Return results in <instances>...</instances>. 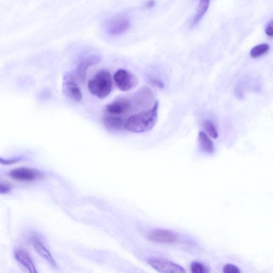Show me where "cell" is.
<instances>
[{"instance_id":"1","label":"cell","mask_w":273,"mask_h":273,"mask_svg":"<svg viewBox=\"0 0 273 273\" xmlns=\"http://www.w3.org/2000/svg\"><path fill=\"white\" fill-rule=\"evenodd\" d=\"M159 106V102L156 101L153 106L147 111L131 116L126 120V129L138 133L152 130L158 120Z\"/></svg>"},{"instance_id":"2","label":"cell","mask_w":273,"mask_h":273,"mask_svg":"<svg viewBox=\"0 0 273 273\" xmlns=\"http://www.w3.org/2000/svg\"><path fill=\"white\" fill-rule=\"evenodd\" d=\"M88 88L92 95L100 99L105 98L112 91L111 73L106 69H102L89 81Z\"/></svg>"},{"instance_id":"3","label":"cell","mask_w":273,"mask_h":273,"mask_svg":"<svg viewBox=\"0 0 273 273\" xmlns=\"http://www.w3.org/2000/svg\"><path fill=\"white\" fill-rule=\"evenodd\" d=\"M114 79L118 88L124 91L134 89L139 84V80L135 75L124 69H118L115 72Z\"/></svg>"},{"instance_id":"4","label":"cell","mask_w":273,"mask_h":273,"mask_svg":"<svg viewBox=\"0 0 273 273\" xmlns=\"http://www.w3.org/2000/svg\"><path fill=\"white\" fill-rule=\"evenodd\" d=\"M105 27L109 36H119L129 30L130 21L126 17H113L106 21Z\"/></svg>"},{"instance_id":"5","label":"cell","mask_w":273,"mask_h":273,"mask_svg":"<svg viewBox=\"0 0 273 273\" xmlns=\"http://www.w3.org/2000/svg\"><path fill=\"white\" fill-rule=\"evenodd\" d=\"M135 108L131 98H121L108 104L106 111L110 114L120 116L129 114Z\"/></svg>"},{"instance_id":"6","label":"cell","mask_w":273,"mask_h":273,"mask_svg":"<svg viewBox=\"0 0 273 273\" xmlns=\"http://www.w3.org/2000/svg\"><path fill=\"white\" fill-rule=\"evenodd\" d=\"M63 91L73 102L77 103L83 100V95L73 75L67 74L63 80Z\"/></svg>"},{"instance_id":"7","label":"cell","mask_w":273,"mask_h":273,"mask_svg":"<svg viewBox=\"0 0 273 273\" xmlns=\"http://www.w3.org/2000/svg\"><path fill=\"white\" fill-rule=\"evenodd\" d=\"M148 264L157 271L165 273H186L183 267L169 260L153 258L147 260Z\"/></svg>"},{"instance_id":"8","label":"cell","mask_w":273,"mask_h":273,"mask_svg":"<svg viewBox=\"0 0 273 273\" xmlns=\"http://www.w3.org/2000/svg\"><path fill=\"white\" fill-rule=\"evenodd\" d=\"M10 177L16 181L31 182L42 179L44 175L40 171L32 168H20L11 170L9 173Z\"/></svg>"},{"instance_id":"9","label":"cell","mask_w":273,"mask_h":273,"mask_svg":"<svg viewBox=\"0 0 273 273\" xmlns=\"http://www.w3.org/2000/svg\"><path fill=\"white\" fill-rule=\"evenodd\" d=\"M148 240L156 243L172 244L179 240L178 235L173 231L166 229H156L147 235Z\"/></svg>"},{"instance_id":"10","label":"cell","mask_w":273,"mask_h":273,"mask_svg":"<svg viewBox=\"0 0 273 273\" xmlns=\"http://www.w3.org/2000/svg\"><path fill=\"white\" fill-rule=\"evenodd\" d=\"M131 99L136 108L149 107L156 102L153 92L148 86L142 87Z\"/></svg>"},{"instance_id":"11","label":"cell","mask_w":273,"mask_h":273,"mask_svg":"<svg viewBox=\"0 0 273 273\" xmlns=\"http://www.w3.org/2000/svg\"><path fill=\"white\" fill-rule=\"evenodd\" d=\"M101 61V58L97 55L87 56L80 62L77 69V75L81 83H84L86 73L88 69L92 66L98 64Z\"/></svg>"},{"instance_id":"12","label":"cell","mask_w":273,"mask_h":273,"mask_svg":"<svg viewBox=\"0 0 273 273\" xmlns=\"http://www.w3.org/2000/svg\"><path fill=\"white\" fill-rule=\"evenodd\" d=\"M126 120L118 115L112 114L105 116L103 123L105 128L112 132L121 131L126 129Z\"/></svg>"},{"instance_id":"13","label":"cell","mask_w":273,"mask_h":273,"mask_svg":"<svg viewBox=\"0 0 273 273\" xmlns=\"http://www.w3.org/2000/svg\"><path fill=\"white\" fill-rule=\"evenodd\" d=\"M16 260L29 272L38 273L36 266L30 254L23 248H18L14 252Z\"/></svg>"},{"instance_id":"14","label":"cell","mask_w":273,"mask_h":273,"mask_svg":"<svg viewBox=\"0 0 273 273\" xmlns=\"http://www.w3.org/2000/svg\"><path fill=\"white\" fill-rule=\"evenodd\" d=\"M32 244L35 251L38 253L41 257L43 258L52 266H56L55 260L52 255L46 248L43 243L37 237H33L31 239Z\"/></svg>"},{"instance_id":"15","label":"cell","mask_w":273,"mask_h":273,"mask_svg":"<svg viewBox=\"0 0 273 273\" xmlns=\"http://www.w3.org/2000/svg\"><path fill=\"white\" fill-rule=\"evenodd\" d=\"M198 141L202 152L208 154H212L214 152V143L206 132H199Z\"/></svg>"},{"instance_id":"16","label":"cell","mask_w":273,"mask_h":273,"mask_svg":"<svg viewBox=\"0 0 273 273\" xmlns=\"http://www.w3.org/2000/svg\"><path fill=\"white\" fill-rule=\"evenodd\" d=\"M210 0H200V2L197 7L196 12L194 18L191 21V25H196L203 19V16L206 14L210 4Z\"/></svg>"},{"instance_id":"17","label":"cell","mask_w":273,"mask_h":273,"mask_svg":"<svg viewBox=\"0 0 273 273\" xmlns=\"http://www.w3.org/2000/svg\"><path fill=\"white\" fill-rule=\"evenodd\" d=\"M270 46L267 43H262L254 46L250 52V55L253 59H258L268 52Z\"/></svg>"},{"instance_id":"18","label":"cell","mask_w":273,"mask_h":273,"mask_svg":"<svg viewBox=\"0 0 273 273\" xmlns=\"http://www.w3.org/2000/svg\"><path fill=\"white\" fill-rule=\"evenodd\" d=\"M204 128L206 133L209 136L213 139H216L218 137V132L216 126L213 124L212 122L210 120H206L204 122Z\"/></svg>"},{"instance_id":"19","label":"cell","mask_w":273,"mask_h":273,"mask_svg":"<svg viewBox=\"0 0 273 273\" xmlns=\"http://www.w3.org/2000/svg\"><path fill=\"white\" fill-rule=\"evenodd\" d=\"M190 270L193 273H207L209 272L206 266L199 262L191 263Z\"/></svg>"},{"instance_id":"20","label":"cell","mask_w":273,"mask_h":273,"mask_svg":"<svg viewBox=\"0 0 273 273\" xmlns=\"http://www.w3.org/2000/svg\"><path fill=\"white\" fill-rule=\"evenodd\" d=\"M223 272L225 273H239L241 272L236 266L231 264L225 265L223 267Z\"/></svg>"},{"instance_id":"21","label":"cell","mask_w":273,"mask_h":273,"mask_svg":"<svg viewBox=\"0 0 273 273\" xmlns=\"http://www.w3.org/2000/svg\"><path fill=\"white\" fill-rule=\"evenodd\" d=\"M21 160V159L19 158L6 159L0 157V164L5 166L11 165L16 164V163L19 162Z\"/></svg>"},{"instance_id":"22","label":"cell","mask_w":273,"mask_h":273,"mask_svg":"<svg viewBox=\"0 0 273 273\" xmlns=\"http://www.w3.org/2000/svg\"><path fill=\"white\" fill-rule=\"evenodd\" d=\"M11 191V188L9 185L5 184L0 183V194H8Z\"/></svg>"},{"instance_id":"23","label":"cell","mask_w":273,"mask_h":273,"mask_svg":"<svg viewBox=\"0 0 273 273\" xmlns=\"http://www.w3.org/2000/svg\"><path fill=\"white\" fill-rule=\"evenodd\" d=\"M265 33L267 36L272 37L273 36V22L271 21L265 28Z\"/></svg>"},{"instance_id":"24","label":"cell","mask_w":273,"mask_h":273,"mask_svg":"<svg viewBox=\"0 0 273 273\" xmlns=\"http://www.w3.org/2000/svg\"><path fill=\"white\" fill-rule=\"evenodd\" d=\"M51 93L49 90H45L42 92L40 94V99L42 101H46L48 100V99L51 97Z\"/></svg>"},{"instance_id":"25","label":"cell","mask_w":273,"mask_h":273,"mask_svg":"<svg viewBox=\"0 0 273 273\" xmlns=\"http://www.w3.org/2000/svg\"><path fill=\"white\" fill-rule=\"evenodd\" d=\"M155 0H148V1L145 4V7L150 8L155 6Z\"/></svg>"}]
</instances>
